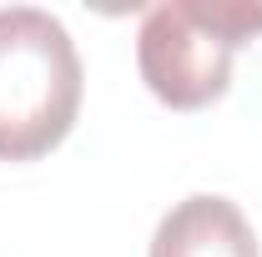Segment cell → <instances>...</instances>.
Listing matches in <instances>:
<instances>
[{
    "label": "cell",
    "instance_id": "1",
    "mask_svg": "<svg viewBox=\"0 0 262 257\" xmlns=\"http://www.w3.org/2000/svg\"><path fill=\"white\" fill-rule=\"evenodd\" d=\"M86 96V66L61 20L40 5L0 10V161L56 152Z\"/></svg>",
    "mask_w": 262,
    "mask_h": 257
},
{
    "label": "cell",
    "instance_id": "2",
    "mask_svg": "<svg viewBox=\"0 0 262 257\" xmlns=\"http://www.w3.org/2000/svg\"><path fill=\"white\" fill-rule=\"evenodd\" d=\"M262 35V0H162L141 10L136 71L171 111H202L227 96L232 56Z\"/></svg>",
    "mask_w": 262,
    "mask_h": 257
},
{
    "label": "cell",
    "instance_id": "3",
    "mask_svg": "<svg viewBox=\"0 0 262 257\" xmlns=\"http://www.w3.org/2000/svg\"><path fill=\"white\" fill-rule=\"evenodd\" d=\"M146 257H262V247L232 197L192 192L171 212H162Z\"/></svg>",
    "mask_w": 262,
    "mask_h": 257
}]
</instances>
